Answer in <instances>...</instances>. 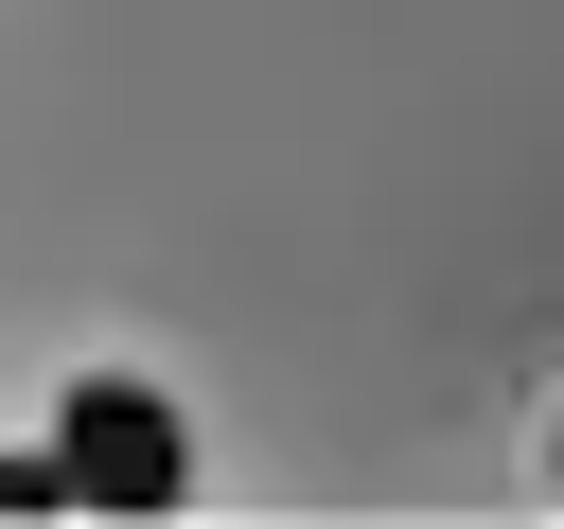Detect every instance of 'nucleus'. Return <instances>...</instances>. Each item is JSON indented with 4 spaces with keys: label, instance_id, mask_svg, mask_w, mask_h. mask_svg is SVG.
Segmentation results:
<instances>
[{
    "label": "nucleus",
    "instance_id": "nucleus-1",
    "mask_svg": "<svg viewBox=\"0 0 564 529\" xmlns=\"http://www.w3.org/2000/svg\"><path fill=\"white\" fill-rule=\"evenodd\" d=\"M53 458H70V494H88V511H176V494H194L176 406H159V388H123V370H106V388H70Z\"/></svg>",
    "mask_w": 564,
    "mask_h": 529
},
{
    "label": "nucleus",
    "instance_id": "nucleus-2",
    "mask_svg": "<svg viewBox=\"0 0 564 529\" xmlns=\"http://www.w3.org/2000/svg\"><path fill=\"white\" fill-rule=\"evenodd\" d=\"M0 511H88V494H70V458H0Z\"/></svg>",
    "mask_w": 564,
    "mask_h": 529
}]
</instances>
